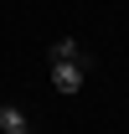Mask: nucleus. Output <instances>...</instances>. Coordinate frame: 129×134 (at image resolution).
Masks as SVG:
<instances>
[{"mask_svg":"<svg viewBox=\"0 0 129 134\" xmlns=\"http://www.w3.org/2000/svg\"><path fill=\"white\" fill-rule=\"evenodd\" d=\"M52 88L57 93H78L83 88V67L78 62H52Z\"/></svg>","mask_w":129,"mask_h":134,"instance_id":"1","label":"nucleus"},{"mask_svg":"<svg viewBox=\"0 0 129 134\" xmlns=\"http://www.w3.org/2000/svg\"><path fill=\"white\" fill-rule=\"evenodd\" d=\"M52 62H78L83 72H88V67H93V62H88V52H83L78 41H72V36H62V41H57V47H52Z\"/></svg>","mask_w":129,"mask_h":134,"instance_id":"2","label":"nucleus"},{"mask_svg":"<svg viewBox=\"0 0 129 134\" xmlns=\"http://www.w3.org/2000/svg\"><path fill=\"white\" fill-rule=\"evenodd\" d=\"M21 134H31V129H21Z\"/></svg>","mask_w":129,"mask_h":134,"instance_id":"4","label":"nucleus"},{"mask_svg":"<svg viewBox=\"0 0 129 134\" xmlns=\"http://www.w3.org/2000/svg\"><path fill=\"white\" fill-rule=\"evenodd\" d=\"M0 129H5V134H21V129H31V124H26L21 108H0Z\"/></svg>","mask_w":129,"mask_h":134,"instance_id":"3","label":"nucleus"}]
</instances>
